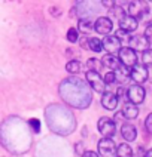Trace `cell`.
<instances>
[{"instance_id": "6da1fadb", "label": "cell", "mask_w": 152, "mask_h": 157, "mask_svg": "<svg viewBox=\"0 0 152 157\" xmlns=\"http://www.w3.org/2000/svg\"><path fill=\"white\" fill-rule=\"evenodd\" d=\"M60 96L70 107L79 108V110L89 107L92 101L89 85L79 77L64 78L60 85Z\"/></svg>"}, {"instance_id": "7a4b0ae2", "label": "cell", "mask_w": 152, "mask_h": 157, "mask_svg": "<svg viewBox=\"0 0 152 157\" xmlns=\"http://www.w3.org/2000/svg\"><path fill=\"white\" fill-rule=\"evenodd\" d=\"M46 123L49 126V129L58 135H69L75 131V117L73 114L63 105H49L46 108Z\"/></svg>"}, {"instance_id": "3957f363", "label": "cell", "mask_w": 152, "mask_h": 157, "mask_svg": "<svg viewBox=\"0 0 152 157\" xmlns=\"http://www.w3.org/2000/svg\"><path fill=\"white\" fill-rule=\"evenodd\" d=\"M85 77H87V82H88V85L91 86L92 90H96L97 94H105L106 92V83L101 78V76L98 74V71L88 70Z\"/></svg>"}, {"instance_id": "277c9868", "label": "cell", "mask_w": 152, "mask_h": 157, "mask_svg": "<svg viewBox=\"0 0 152 157\" xmlns=\"http://www.w3.org/2000/svg\"><path fill=\"white\" fill-rule=\"evenodd\" d=\"M148 12H149V6H148V3L145 0H133L128 5V15H131L136 19L146 17Z\"/></svg>"}, {"instance_id": "5b68a950", "label": "cell", "mask_w": 152, "mask_h": 157, "mask_svg": "<svg viewBox=\"0 0 152 157\" xmlns=\"http://www.w3.org/2000/svg\"><path fill=\"white\" fill-rule=\"evenodd\" d=\"M97 128H98V132H100L105 138H112L116 132L115 122H113L112 119H109V117H101L97 123Z\"/></svg>"}, {"instance_id": "8992f818", "label": "cell", "mask_w": 152, "mask_h": 157, "mask_svg": "<svg viewBox=\"0 0 152 157\" xmlns=\"http://www.w3.org/2000/svg\"><path fill=\"white\" fill-rule=\"evenodd\" d=\"M118 53H119V61L125 67L131 68L137 64V55H136V51L133 48H121Z\"/></svg>"}, {"instance_id": "52a82bcc", "label": "cell", "mask_w": 152, "mask_h": 157, "mask_svg": "<svg viewBox=\"0 0 152 157\" xmlns=\"http://www.w3.org/2000/svg\"><path fill=\"white\" fill-rule=\"evenodd\" d=\"M145 95H146V92H145V89H143L139 83L130 86L128 90H127V98H128V101L133 102V104H136V105L142 104L143 101H145Z\"/></svg>"}, {"instance_id": "ba28073f", "label": "cell", "mask_w": 152, "mask_h": 157, "mask_svg": "<svg viewBox=\"0 0 152 157\" xmlns=\"http://www.w3.org/2000/svg\"><path fill=\"white\" fill-rule=\"evenodd\" d=\"M98 154L101 157H112L116 153V145L110 138H101L98 141Z\"/></svg>"}, {"instance_id": "9c48e42d", "label": "cell", "mask_w": 152, "mask_h": 157, "mask_svg": "<svg viewBox=\"0 0 152 157\" xmlns=\"http://www.w3.org/2000/svg\"><path fill=\"white\" fill-rule=\"evenodd\" d=\"M128 44H130V48H133L134 51H142L143 52L145 49L149 48L151 42L145 34H136L128 39Z\"/></svg>"}, {"instance_id": "30bf717a", "label": "cell", "mask_w": 152, "mask_h": 157, "mask_svg": "<svg viewBox=\"0 0 152 157\" xmlns=\"http://www.w3.org/2000/svg\"><path fill=\"white\" fill-rule=\"evenodd\" d=\"M101 42H103V49L107 53H116L121 49V40L118 36H106Z\"/></svg>"}, {"instance_id": "8fae6325", "label": "cell", "mask_w": 152, "mask_h": 157, "mask_svg": "<svg viewBox=\"0 0 152 157\" xmlns=\"http://www.w3.org/2000/svg\"><path fill=\"white\" fill-rule=\"evenodd\" d=\"M130 77L133 78L136 83H145L146 80H148V68L145 67V65H134L131 67V70H130Z\"/></svg>"}, {"instance_id": "7c38bea8", "label": "cell", "mask_w": 152, "mask_h": 157, "mask_svg": "<svg viewBox=\"0 0 152 157\" xmlns=\"http://www.w3.org/2000/svg\"><path fill=\"white\" fill-rule=\"evenodd\" d=\"M112 27H113V24H112L110 18H107V17H100L97 21L94 22V30L97 31L98 34L107 36L112 31Z\"/></svg>"}, {"instance_id": "4fadbf2b", "label": "cell", "mask_w": 152, "mask_h": 157, "mask_svg": "<svg viewBox=\"0 0 152 157\" xmlns=\"http://www.w3.org/2000/svg\"><path fill=\"white\" fill-rule=\"evenodd\" d=\"M137 25H139L137 19L133 18L131 15H125V17H122L119 19V28L124 30V31H127V33L136 31V30H137Z\"/></svg>"}, {"instance_id": "5bb4252c", "label": "cell", "mask_w": 152, "mask_h": 157, "mask_svg": "<svg viewBox=\"0 0 152 157\" xmlns=\"http://www.w3.org/2000/svg\"><path fill=\"white\" fill-rule=\"evenodd\" d=\"M101 105L106 110H115L118 107V95L113 92H105L101 96Z\"/></svg>"}, {"instance_id": "9a60e30c", "label": "cell", "mask_w": 152, "mask_h": 157, "mask_svg": "<svg viewBox=\"0 0 152 157\" xmlns=\"http://www.w3.org/2000/svg\"><path fill=\"white\" fill-rule=\"evenodd\" d=\"M101 65L106 67L107 70H110V71H116L119 68V65H121V61H119V58L115 56V53H109V55H105V56H103Z\"/></svg>"}, {"instance_id": "2e32d148", "label": "cell", "mask_w": 152, "mask_h": 157, "mask_svg": "<svg viewBox=\"0 0 152 157\" xmlns=\"http://www.w3.org/2000/svg\"><path fill=\"white\" fill-rule=\"evenodd\" d=\"M121 114L124 116L125 119L131 120V119H136V117L139 116V108H137V105L133 104V102H125L124 107H122Z\"/></svg>"}, {"instance_id": "e0dca14e", "label": "cell", "mask_w": 152, "mask_h": 157, "mask_svg": "<svg viewBox=\"0 0 152 157\" xmlns=\"http://www.w3.org/2000/svg\"><path fill=\"white\" fill-rule=\"evenodd\" d=\"M121 135H122V138L125 141H134L136 136H137V131H136V128H134L133 124L124 123L121 126Z\"/></svg>"}, {"instance_id": "ac0fdd59", "label": "cell", "mask_w": 152, "mask_h": 157, "mask_svg": "<svg viewBox=\"0 0 152 157\" xmlns=\"http://www.w3.org/2000/svg\"><path fill=\"white\" fill-rule=\"evenodd\" d=\"M78 27H79L80 33L88 34V33H91V31L94 30V22H92L89 18H82V19H79V24H78Z\"/></svg>"}, {"instance_id": "d6986e66", "label": "cell", "mask_w": 152, "mask_h": 157, "mask_svg": "<svg viewBox=\"0 0 152 157\" xmlns=\"http://www.w3.org/2000/svg\"><path fill=\"white\" fill-rule=\"evenodd\" d=\"M116 74V80H119V82H127L130 77V70H128V67H125V65H119V68L115 71Z\"/></svg>"}, {"instance_id": "ffe728a7", "label": "cell", "mask_w": 152, "mask_h": 157, "mask_svg": "<svg viewBox=\"0 0 152 157\" xmlns=\"http://www.w3.org/2000/svg\"><path fill=\"white\" fill-rule=\"evenodd\" d=\"M116 154L118 157H133V150L128 144H119V147H116Z\"/></svg>"}, {"instance_id": "44dd1931", "label": "cell", "mask_w": 152, "mask_h": 157, "mask_svg": "<svg viewBox=\"0 0 152 157\" xmlns=\"http://www.w3.org/2000/svg\"><path fill=\"white\" fill-rule=\"evenodd\" d=\"M88 48L92 52H101L103 51V42L97 37H91V39H88Z\"/></svg>"}, {"instance_id": "7402d4cb", "label": "cell", "mask_w": 152, "mask_h": 157, "mask_svg": "<svg viewBox=\"0 0 152 157\" xmlns=\"http://www.w3.org/2000/svg\"><path fill=\"white\" fill-rule=\"evenodd\" d=\"M80 67H82V64L79 61H76V59H72L66 64V70L69 71L70 74H78L80 71Z\"/></svg>"}, {"instance_id": "603a6c76", "label": "cell", "mask_w": 152, "mask_h": 157, "mask_svg": "<svg viewBox=\"0 0 152 157\" xmlns=\"http://www.w3.org/2000/svg\"><path fill=\"white\" fill-rule=\"evenodd\" d=\"M142 64L145 67H152V49H145L142 53Z\"/></svg>"}, {"instance_id": "cb8c5ba5", "label": "cell", "mask_w": 152, "mask_h": 157, "mask_svg": "<svg viewBox=\"0 0 152 157\" xmlns=\"http://www.w3.org/2000/svg\"><path fill=\"white\" fill-rule=\"evenodd\" d=\"M87 67H88V70L98 71L100 70V67H101V62L97 61L96 58H89L88 61H87Z\"/></svg>"}, {"instance_id": "d4e9b609", "label": "cell", "mask_w": 152, "mask_h": 157, "mask_svg": "<svg viewBox=\"0 0 152 157\" xmlns=\"http://www.w3.org/2000/svg\"><path fill=\"white\" fill-rule=\"evenodd\" d=\"M78 39H79L78 30L76 28H69V31H67V40L70 43H75V42H78Z\"/></svg>"}, {"instance_id": "484cf974", "label": "cell", "mask_w": 152, "mask_h": 157, "mask_svg": "<svg viewBox=\"0 0 152 157\" xmlns=\"http://www.w3.org/2000/svg\"><path fill=\"white\" fill-rule=\"evenodd\" d=\"M105 83L106 85H112V83H115L116 82V74H115V71H107L106 74H105Z\"/></svg>"}, {"instance_id": "4316f807", "label": "cell", "mask_w": 152, "mask_h": 157, "mask_svg": "<svg viewBox=\"0 0 152 157\" xmlns=\"http://www.w3.org/2000/svg\"><path fill=\"white\" fill-rule=\"evenodd\" d=\"M110 13H112V15H113L118 21H119L122 17H125V12L121 8H112V9H110Z\"/></svg>"}, {"instance_id": "83f0119b", "label": "cell", "mask_w": 152, "mask_h": 157, "mask_svg": "<svg viewBox=\"0 0 152 157\" xmlns=\"http://www.w3.org/2000/svg\"><path fill=\"white\" fill-rule=\"evenodd\" d=\"M28 124L31 126V129L35 132L40 131V120H37V119H30V120H28Z\"/></svg>"}, {"instance_id": "f1b7e54d", "label": "cell", "mask_w": 152, "mask_h": 157, "mask_svg": "<svg viewBox=\"0 0 152 157\" xmlns=\"http://www.w3.org/2000/svg\"><path fill=\"white\" fill-rule=\"evenodd\" d=\"M145 128H146V131L152 133V113L146 117V120H145Z\"/></svg>"}, {"instance_id": "f546056e", "label": "cell", "mask_w": 152, "mask_h": 157, "mask_svg": "<svg viewBox=\"0 0 152 157\" xmlns=\"http://www.w3.org/2000/svg\"><path fill=\"white\" fill-rule=\"evenodd\" d=\"M101 5L106 9H112V8H115L116 0H101Z\"/></svg>"}, {"instance_id": "4dcf8cb0", "label": "cell", "mask_w": 152, "mask_h": 157, "mask_svg": "<svg viewBox=\"0 0 152 157\" xmlns=\"http://www.w3.org/2000/svg\"><path fill=\"white\" fill-rule=\"evenodd\" d=\"M80 48H84V49H89L88 48V39H87V37H82V39H80Z\"/></svg>"}, {"instance_id": "1f68e13d", "label": "cell", "mask_w": 152, "mask_h": 157, "mask_svg": "<svg viewBox=\"0 0 152 157\" xmlns=\"http://www.w3.org/2000/svg\"><path fill=\"white\" fill-rule=\"evenodd\" d=\"M145 36L149 39V42H152V25H149L146 28V31H145Z\"/></svg>"}, {"instance_id": "d6a6232c", "label": "cell", "mask_w": 152, "mask_h": 157, "mask_svg": "<svg viewBox=\"0 0 152 157\" xmlns=\"http://www.w3.org/2000/svg\"><path fill=\"white\" fill-rule=\"evenodd\" d=\"M82 157H98L94 151H85L84 154H82Z\"/></svg>"}, {"instance_id": "836d02e7", "label": "cell", "mask_w": 152, "mask_h": 157, "mask_svg": "<svg viewBox=\"0 0 152 157\" xmlns=\"http://www.w3.org/2000/svg\"><path fill=\"white\" fill-rule=\"evenodd\" d=\"M51 13H52L54 17H58V15H61V10L58 12V9H57V8H52V9H51Z\"/></svg>"}, {"instance_id": "e575fe53", "label": "cell", "mask_w": 152, "mask_h": 157, "mask_svg": "<svg viewBox=\"0 0 152 157\" xmlns=\"http://www.w3.org/2000/svg\"><path fill=\"white\" fill-rule=\"evenodd\" d=\"M145 157H152V148H151V150H148V151L145 153Z\"/></svg>"}, {"instance_id": "d590c367", "label": "cell", "mask_w": 152, "mask_h": 157, "mask_svg": "<svg viewBox=\"0 0 152 157\" xmlns=\"http://www.w3.org/2000/svg\"><path fill=\"white\" fill-rule=\"evenodd\" d=\"M149 2H152V0H149Z\"/></svg>"}]
</instances>
